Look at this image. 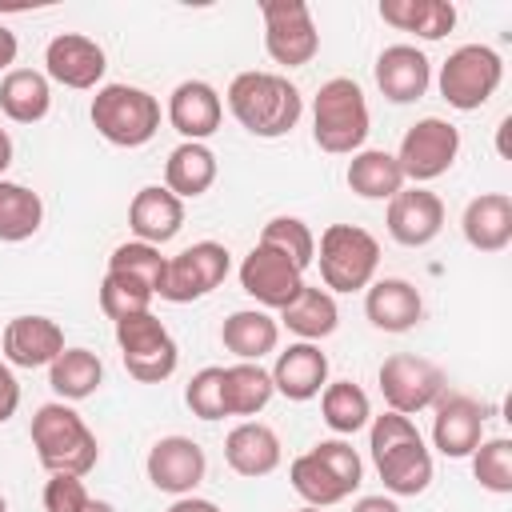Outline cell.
<instances>
[{"label": "cell", "instance_id": "cell-41", "mask_svg": "<svg viewBox=\"0 0 512 512\" xmlns=\"http://www.w3.org/2000/svg\"><path fill=\"white\" fill-rule=\"evenodd\" d=\"M184 404L200 420H224V368H200L184 388Z\"/></svg>", "mask_w": 512, "mask_h": 512}, {"label": "cell", "instance_id": "cell-50", "mask_svg": "<svg viewBox=\"0 0 512 512\" xmlns=\"http://www.w3.org/2000/svg\"><path fill=\"white\" fill-rule=\"evenodd\" d=\"M296 512H324V508H312V504H304V508H296Z\"/></svg>", "mask_w": 512, "mask_h": 512}, {"label": "cell", "instance_id": "cell-51", "mask_svg": "<svg viewBox=\"0 0 512 512\" xmlns=\"http://www.w3.org/2000/svg\"><path fill=\"white\" fill-rule=\"evenodd\" d=\"M0 512H8V500H4V496H0Z\"/></svg>", "mask_w": 512, "mask_h": 512}, {"label": "cell", "instance_id": "cell-42", "mask_svg": "<svg viewBox=\"0 0 512 512\" xmlns=\"http://www.w3.org/2000/svg\"><path fill=\"white\" fill-rule=\"evenodd\" d=\"M344 484H348V492H356L360 488V480H364V460L356 456V448L348 444V440H320L316 448H312Z\"/></svg>", "mask_w": 512, "mask_h": 512}, {"label": "cell", "instance_id": "cell-44", "mask_svg": "<svg viewBox=\"0 0 512 512\" xmlns=\"http://www.w3.org/2000/svg\"><path fill=\"white\" fill-rule=\"evenodd\" d=\"M16 408H20V384H16V376H12V364L0 360V424L12 420Z\"/></svg>", "mask_w": 512, "mask_h": 512}, {"label": "cell", "instance_id": "cell-11", "mask_svg": "<svg viewBox=\"0 0 512 512\" xmlns=\"http://www.w3.org/2000/svg\"><path fill=\"white\" fill-rule=\"evenodd\" d=\"M460 156V128L440 120V116H424L416 120L396 152V164L404 172V180L412 184H428L436 176H444Z\"/></svg>", "mask_w": 512, "mask_h": 512}, {"label": "cell", "instance_id": "cell-35", "mask_svg": "<svg viewBox=\"0 0 512 512\" xmlns=\"http://www.w3.org/2000/svg\"><path fill=\"white\" fill-rule=\"evenodd\" d=\"M40 224H44V200L16 180H0V240L20 244L36 236Z\"/></svg>", "mask_w": 512, "mask_h": 512}, {"label": "cell", "instance_id": "cell-47", "mask_svg": "<svg viewBox=\"0 0 512 512\" xmlns=\"http://www.w3.org/2000/svg\"><path fill=\"white\" fill-rule=\"evenodd\" d=\"M168 512H220L212 500H200V496H176Z\"/></svg>", "mask_w": 512, "mask_h": 512}, {"label": "cell", "instance_id": "cell-31", "mask_svg": "<svg viewBox=\"0 0 512 512\" xmlns=\"http://www.w3.org/2000/svg\"><path fill=\"white\" fill-rule=\"evenodd\" d=\"M404 184L408 180H404L396 156L384 152V148H360L348 160V188L356 196H364V200H392Z\"/></svg>", "mask_w": 512, "mask_h": 512}, {"label": "cell", "instance_id": "cell-40", "mask_svg": "<svg viewBox=\"0 0 512 512\" xmlns=\"http://www.w3.org/2000/svg\"><path fill=\"white\" fill-rule=\"evenodd\" d=\"M472 476L480 480V488L508 496L512 492V440H504V436L480 440L472 448Z\"/></svg>", "mask_w": 512, "mask_h": 512}, {"label": "cell", "instance_id": "cell-8", "mask_svg": "<svg viewBox=\"0 0 512 512\" xmlns=\"http://www.w3.org/2000/svg\"><path fill=\"white\" fill-rule=\"evenodd\" d=\"M116 344H120V360L128 376L140 384H164L180 364V348L172 332L152 312L116 320Z\"/></svg>", "mask_w": 512, "mask_h": 512}, {"label": "cell", "instance_id": "cell-39", "mask_svg": "<svg viewBox=\"0 0 512 512\" xmlns=\"http://www.w3.org/2000/svg\"><path fill=\"white\" fill-rule=\"evenodd\" d=\"M148 304H152V292L136 280V276H128V272H104V280H100V312L116 324V320H124V316H140V312H148Z\"/></svg>", "mask_w": 512, "mask_h": 512}, {"label": "cell", "instance_id": "cell-7", "mask_svg": "<svg viewBox=\"0 0 512 512\" xmlns=\"http://www.w3.org/2000/svg\"><path fill=\"white\" fill-rule=\"evenodd\" d=\"M504 80V60L496 48L488 44H460L456 52H448V60L440 64V96L456 108V112H476L484 108L496 88Z\"/></svg>", "mask_w": 512, "mask_h": 512}, {"label": "cell", "instance_id": "cell-15", "mask_svg": "<svg viewBox=\"0 0 512 512\" xmlns=\"http://www.w3.org/2000/svg\"><path fill=\"white\" fill-rule=\"evenodd\" d=\"M104 68H108L104 48L84 32H60L44 48V76L64 84V88L88 92L104 80Z\"/></svg>", "mask_w": 512, "mask_h": 512}, {"label": "cell", "instance_id": "cell-36", "mask_svg": "<svg viewBox=\"0 0 512 512\" xmlns=\"http://www.w3.org/2000/svg\"><path fill=\"white\" fill-rule=\"evenodd\" d=\"M320 412H324V424H328L332 432L352 436V432L368 428V420H372V400H368V392H364L360 384H352V380H332V384H324V392H320Z\"/></svg>", "mask_w": 512, "mask_h": 512}, {"label": "cell", "instance_id": "cell-16", "mask_svg": "<svg viewBox=\"0 0 512 512\" xmlns=\"http://www.w3.org/2000/svg\"><path fill=\"white\" fill-rule=\"evenodd\" d=\"M432 444L448 460L472 456V448L484 440V408L468 392H444L432 404Z\"/></svg>", "mask_w": 512, "mask_h": 512}, {"label": "cell", "instance_id": "cell-18", "mask_svg": "<svg viewBox=\"0 0 512 512\" xmlns=\"http://www.w3.org/2000/svg\"><path fill=\"white\" fill-rule=\"evenodd\" d=\"M4 364L16 368H48L64 352V328L48 316H16L0 332Z\"/></svg>", "mask_w": 512, "mask_h": 512}, {"label": "cell", "instance_id": "cell-22", "mask_svg": "<svg viewBox=\"0 0 512 512\" xmlns=\"http://www.w3.org/2000/svg\"><path fill=\"white\" fill-rule=\"evenodd\" d=\"M128 228L140 244H168L184 228V200H176L164 184H144L128 204Z\"/></svg>", "mask_w": 512, "mask_h": 512}, {"label": "cell", "instance_id": "cell-19", "mask_svg": "<svg viewBox=\"0 0 512 512\" xmlns=\"http://www.w3.org/2000/svg\"><path fill=\"white\" fill-rule=\"evenodd\" d=\"M268 376H272V388L284 400L304 404V400L324 392V384H328V356L320 352V344L296 340L284 352H276V364H272Z\"/></svg>", "mask_w": 512, "mask_h": 512}, {"label": "cell", "instance_id": "cell-26", "mask_svg": "<svg viewBox=\"0 0 512 512\" xmlns=\"http://www.w3.org/2000/svg\"><path fill=\"white\" fill-rule=\"evenodd\" d=\"M216 184V152L208 144L184 140L164 160V188L176 200H196Z\"/></svg>", "mask_w": 512, "mask_h": 512}, {"label": "cell", "instance_id": "cell-46", "mask_svg": "<svg viewBox=\"0 0 512 512\" xmlns=\"http://www.w3.org/2000/svg\"><path fill=\"white\" fill-rule=\"evenodd\" d=\"M16 52H20V44H16V32H8V28L0 24V72H4V68L12 72V64H16Z\"/></svg>", "mask_w": 512, "mask_h": 512}, {"label": "cell", "instance_id": "cell-37", "mask_svg": "<svg viewBox=\"0 0 512 512\" xmlns=\"http://www.w3.org/2000/svg\"><path fill=\"white\" fill-rule=\"evenodd\" d=\"M256 244H268V248L284 252L296 268H308L316 260V236H312V228L300 216H272L260 228V240Z\"/></svg>", "mask_w": 512, "mask_h": 512}, {"label": "cell", "instance_id": "cell-34", "mask_svg": "<svg viewBox=\"0 0 512 512\" xmlns=\"http://www.w3.org/2000/svg\"><path fill=\"white\" fill-rule=\"evenodd\" d=\"M288 480H292V492L304 500V504H312V508H332V504H340V500H348L352 492H348V484L308 448L304 456H296L292 460V468H288Z\"/></svg>", "mask_w": 512, "mask_h": 512}, {"label": "cell", "instance_id": "cell-13", "mask_svg": "<svg viewBox=\"0 0 512 512\" xmlns=\"http://www.w3.org/2000/svg\"><path fill=\"white\" fill-rule=\"evenodd\" d=\"M240 288L260 304V308H284L296 300V292L304 288V268H296L284 252L256 244L244 260H240Z\"/></svg>", "mask_w": 512, "mask_h": 512}, {"label": "cell", "instance_id": "cell-29", "mask_svg": "<svg viewBox=\"0 0 512 512\" xmlns=\"http://www.w3.org/2000/svg\"><path fill=\"white\" fill-rule=\"evenodd\" d=\"M220 340L236 360L260 364V356L276 352V344H280V320H272L264 308H240L224 320Z\"/></svg>", "mask_w": 512, "mask_h": 512}, {"label": "cell", "instance_id": "cell-1", "mask_svg": "<svg viewBox=\"0 0 512 512\" xmlns=\"http://www.w3.org/2000/svg\"><path fill=\"white\" fill-rule=\"evenodd\" d=\"M368 452L392 496H420L432 484V452L412 416L384 412L368 420Z\"/></svg>", "mask_w": 512, "mask_h": 512}, {"label": "cell", "instance_id": "cell-6", "mask_svg": "<svg viewBox=\"0 0 512 512\" xmlns=\"http://www.w3.org/2000/svg\"><path fill=\"white\" fill-rule=\"evenodd\" d=\"M320 280L328 292H360L376 280L380 268V244L360 224H328L320 232Z\"/></svg>", "mask_w": 512, "mask_h": 512}, {"label": "cell", "instance_id": "cell-4", "mask_svg": "<svg viewBox=\"0 0 512 512\" xmlns=\"http://www.w3.org/2000/svg\"><path fill=\"white\" fill-rule=\"evenodd\" d=\"M372 116L364 88L348 76H332L320 84L312 104V140L332 156H356L368 140Z\"/></svg>", "mask_w": 512, "mask_h": 512}, {"label": "cell", "instance_id": "cell-9", "mask_svg": "<svg viewBox=\"0 0 512 512\" xmlns=\"http://www.w3.org/2000/svg\"><path fill=\"white\" fill-rule=\"evenodd\" d=\"M264 52L280 68H304L320 52V32L304 0H264Z\"/></svg>", "mask_w": 512, "mask_h": 512}, {"label": "cell", "instance_id": "cell-45", "mask_svg": "<svg viewBox=\"0 0 512 512\" xmlns=\"http://www.w3.org/2000/svg\"><path fill=\"white\" fill-rule=\"evenodd\" d=\"M352 512H400V504L392 496H360L352 504Z\"/></svg>", "mask_w": 512, "mask_h": 512}, {"label": "cell", "instance_id": "cell-5", "mask_svg": "<svg viewBox=\"0 0 512 512\" xmlns=\"http://www.w3.org/2000/svg\"><path fill=\"white\" fill-rule=\"evenodd\" d=\"M96 132L116 148H140L160 132V100L136 84H104L88 108Z\"/></svg>", "mask_w": 512, "mask_h": 512}, {"label": "cell", "instance_id": "cell-33", "mask_svg": "<svg viewBox=\"0 0 512 512\" xmlns=\"http://www.w3.org/2000/svg\"><path fill=\"white\" fill-rule=\"evenodd\" d=\"M276 396L268 368L252 360H236L224 368V416H256Z\"/></svg>", "mask_w": 512, "mask_h": 512}, {"label": "cell", "instance_id": "cell-43", "mask_svg": "<svg viewBox=\"0 0 512 512\" xmlns=\"http://www.w3.org/2000/svg\"><path fill=\"white\" fill-rule=\"evenodd\" d=\"M88 488H84V476H48L44 484V512H84L88 508Z\"/></svg>", "mask_w": 512, "mask_h": 512}, {"label": "cell", "instance_id": "cell-32", "mask_svg": "<svg viewBox=\"0 0 512 512\" xmlns=\"http://www.w3.org/2000/svg\"><path fill=\"white\" fill-rule=\"evenodd\" d=\"M48 384H52V392H56L64 404L88 400V396L104 384V364H100V356L88 352V348H64V352L48 364Z\"/></svg>", "mask_w": 512, "mask_h": 512}, {"label": "cell", "instance_id": "cell-38", "mask_svg": "<svg viewBox=\"0 0 512 512\" xmlns=\"http://www.w3.org/2000/svg\"><path fill=\"white\" fill-rule=\"evenodd\" d=\"M108 268H112V272H128V276H136V280H140V284H144L152 296H160L168 256H160V248H152V244L128 240V244H116V248H112Z\"/></svg>", "mask_w": 512, "mask_h": 512}, {"label": "cell", "instance_id": "cell-27", "mask_svg": "<svg viewBox=\"0 0 512 512\" xmlns=\"http://www.w3.org/2000/svg\"><path fill=\"white\" fill-rule=\"evenodd\" d=\"M380 20L420 40H444L456 28L452 0H380Z\"/></svg>", "mask_w": 512, "mask_h": 512}, {"label": "cell", "instance_id": "cell-3", "mask_svg": "<svg viewBox=\"0 0 512 512\" xmlns=\"http://www.w3.org/2000/svg\"><path fill=\"white\" fill-rule=\"evenodd\" d=\"M32 448H36V460L56 476H88L100 460V444L92 436V428L84 424V416L64 404V400H52V404H40L36 416H32Z\"/></svg>", "mask_w": 512, "mask_h": 512}, {"label": "cell", "instance_id": "cell-49", "mask_svg": "<svg viewBox=\"0 0 512 512\" xmlns=\"http://www.w3.org/2000/svg\"><path fill=\"white\" fill-rule=\"evenodd\" d=\"M84 512H116V508H112L108 500H88V508H84Z\"/></svg>", "mask_w": 512, "mask_h": 512}, {"label": "cell", "instance_id": "cell-12", "mask_svg": "<svg viewBox=\"0 0 512 512\" xmlns=\"http://www.w3.org/2000/svg\"><path fill=\"white\" fill-rule=\"evenodd\" d=\"M228 268H232V256H228L224 244H216V240H196V244H188L184 252L168 256L160 300L192 304V300L208 296L212 288H220L224 276H228Z\"/></svg>", "mask_w": 512, "mask_h": 512}, {"label": "cell", "instance_id": "cell-24", "mask_svg": "<svg viewBox=\"0 0 512 512\" xmlns=\"http://www.w3.org/2000/svg\"><path fill=\"white\" fill-rule=\"evenodd\" d=\"M224 460L236 476H272L280 468V436L260 420H244L224 436Z\"/></svg>", "mask_w": 512, "mask_h": 512}, {"label": "cell", "instance_id": "cell-28", "mask_svg": "<svg viewBox=\"0 0 512 512\" xmlns=\"http://www.w3.org/2000/svg\"><path fill=\"white\" fill-rule=\"evenodd\" d=\"M280 324H284L288 332H296L300 340L316 344V340L332 336V332H336V324H340V308H336V296H332L328 288L304 284V288L296 292V300L280 308Z\"/></svg>", "mask_w": 512, "mask_h": 512}, {"label": "cell", "instance_id": "cell-30", "mask_svg": "<svg viewBox=\"0 0 512 512\" xmlns=\"http://www.w3.org/2000/svg\"><path fill=\"white\" fill-rule=\"evenodd\" d=\"M48 108H52V88H48L44 72H36V68L4 72V80H0V112L12 124H36V120L48 116Z\"/></svg>", "mask_w": 512, "mask_h": 512}, {"label": "cell", "instance_id": "cell-14", "mask_svg": "<svg viewBox=\"0 0 512 512\" xmlns=\"http://www.w3.org/2000/svg\"><path fill=\"white\" fill-rule=\"evenodd\" d=\"M144 472H148V480H152L156 492L192 496L196 484H200L204 472H208V456H204V448H200L192 436H160V440L148 448Z\"/></svg>", "mask_w": 512, "mask_h": 512}, {"label": "cell", "instance_id": "cell-10", "mask_svg": "<svg viewBox=\"0 0 512 512\" xmlns=\"http://www.w3.org/2000/svg\"><path fill=\"white\" fill-rule=\"evenodd\" d=\"M376 380H380V396H384L388 412H400V416H416L448 392L440 364H432L424 356H412V352H392L380 364Z\"/></svg>", "mask_w": 512, "mask_h": 512}, {"label": "cell", "instance_id": "cell-20", "mask_svg": "<svg viewBox=\"0 0 512 512\" xmlns=\"http://www.w3.org/2000/svg\"><path fill=\"white\" fill-rule=\"evenodd\" d=\"M224 120V100L220 92L208 84V80H184L172 88L168 96V124L184 136V140H196L204 144Z\"/></svg>", "mask_w": 512, "mask_h": 512}, {"label": "cell", "instance_id": "cell-2", "mask_svg": "<svg viewBox=\"0 0 512 512\" xmlns=\"http://www.w3.org/2000/svg\"><path fill=\"white\" fill-rule=\"evenodd\" d=\"M228 112L236 116V124L244 132L260 136V140H276L300 124L304 96L288 76L252 68L228 84Z\"/></svg>", "mask_w": 512, "mask_h": 512}, {"label": "cell", "instance_id": "cell-25", "mask_svg": "<svg viewBox=\"0 0 512 512\" xmlns=\"http://www.w3.org/2000/svg\"><path fill=\"white\" fill-rule=\"evenodd\" d=\"M460 228L476 252H504L512 244V196L508 192H480L476 200H468Z\"/></svg>", "mask_w": 512, "mask_h": 512}, {"label": "cell", "instance_id": "cell-48", "mask_svg": "<svg viewBox=\"0 0 512 512\" xmlns=\"http://www.w3.org/2000/svg\"><path fill=\"white\" fill-rule=\"evenodd\" d=\"M8 164H12V136H8V128H0V180H4Z\"/></svg>", "mask_w": 512, "mask_h": 512}, {"label": "cell", "instance_id": "cell-17", "mask_svg": "<svg viewBox=\"0 0 512 512\" xmlns=\"http://www.w3.org/2000/svg\"><path fill=\"white\" fill-rule=\"evenodd\" d=\"M388 236L404 248H424L440 236L444 228V200L420 184L412 188H400L392 200H388Z\"/></svg>", "mask_w": 512, "mask_h": 512}, {"label": "cell", "instance_id": "cell-21", "mask_svg": "<svg viewBox=\"0 0 512 512\" xmlns=\"http://www.w3.org/2000/svg\"><path fill=\"white\" fill-rule=\"evenodd\" d=\"M432 84V64L416 44H388L376 56V88L392 104H412L428 92Z\"/></svg>", "mask_w": 512, "mask_h": 512}, {"label": "cell", "instance_id": "cell-23", "mask_svg": "<svg viewBox=\"0 0 512 512\" xmlns=\"http://www.w3.org/2000/svg\"><path fill=\"white\" fill-rule=\"evenodd\" d=\"M364 312L372 320V328L380 332H408L420 324L424 316V300H420V288L400 280V276H384V280H372L368 292H364Z\"/></svg>", "mask_w": 512, "mask_h": 512}]
</instances>
